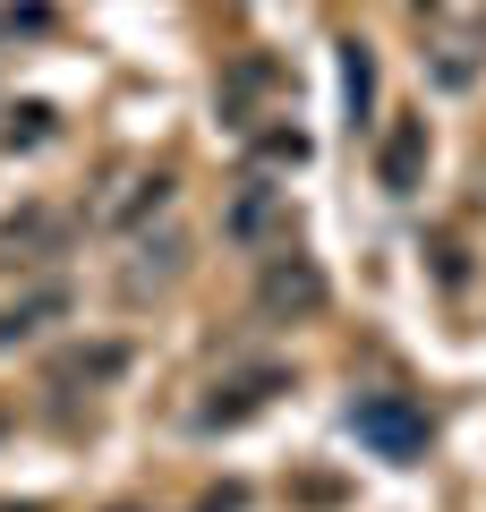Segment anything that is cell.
I'll list each match as a JSON object with an SVG mask.
<instances>
[{"mask_svg": "<svg viewBox=\"0 0 486 512\" xmlns=\"http://www.w3.org/2000/svg\"><path fill=\"white\" fill-rule=\"evenodd\" d=\"M273 393H290V367H239L197 402V427H248L256 410H273Z\"/></svg>", "mask_w": 486, "mask_h": 512, "instance_id": "cell-3", "label": "cell"}, {"mask_svg": "<svg viewBox=\"0 0 486 512\" xmlns=\"http://www.w3.org/2000/svg\"><path fill=\"white\" fill-rule=\"evenodd\" d=\"M52 316H69V291H26L18 308H0V350H18L26 333H43Z\"/></svg>", "mask_w": 486, "mask_h": 512, "instance_id": "cell-9", "label": "cell"}, {"mask_svg": "<svg viewBox=\"0 0 486 512\" xmlns=\"http://www.w3.org/2000/svg\"><path fill=\"white\" fill-rule=\"evenodd\" d=\"M120 512H137V504H120Z\"/></svg>", "mask_w": 486, "mask_h": 512, "instance_id": "cell-15", "label": "cell"}, {"mask_svg": "<svg viewBox=\"0 0 486 512\" xmlns=\"http://www.w3.org/2000/svg\"><path fill=\"white\" fill-rule=\"evenodd\" d=\"M282 86V69H273V60H239L231 77H222V120H239V111L256 103V94H273Z\"/></svg>", "mask_w": 486, "mask_h": 512, "instance_id": "cell-12", "label": "cell"}, {"mask_svg": "<svg viewBox=\"0 0 486 512\" xmlns=\"http://www.w3.org/2000/svg\"><path fill=\"white\" fill-rule=\"evenodd\" d=\"M60 248H69V214H52V205H26V214L0 222V274L9 265H43Z\"/></svg>", "mask_w": 486, "mask_h": 512, "instance_id": "cell-5", "label": "cell"}, {"mask_svg": "<svg viewBox=\"0 0 486 512\" xmlns=\"http://www.w3.org/2000/svg\"><path fill=\"white\" fill-rule=\"evenodd\" d=\"M0 512H43V504H0Z\"/></svg>", "mask_w": 486, "mask_h": 512, "instance_id": "cell-14", "label": "cell"}, {"mask_svg": "<svg viewBox=\"0 0 486 512\" xmlns=\"http://www.w3.org/2000/svg\"><path fill=\"white\" fill-rule=\"evenodd\" d=\"M162 205H171V171H145V180H128V197L111 205L103 222H111V231H137V222H154Z\"/></svg>", "mask_w": 486, "mask_h": 512, "instance_id": "cell-10", "label": "cell"}, {"mask_svg": "<svg viewBox=\"0 0 486 512\" xmlns=\"http://www.w3.org/2000/svg\"><path fill=\"white\" fill-rule=\"evenodd\" d=\"M0 427H9V419H0Z\"/></svg>", "mask_w": 486, "mask_h": 512, "instance_id": "cell-16", "label": "cell"}, {"mask_svg": "<svg viewBox=\"0 0 486 512\" xmlns=\"http://www.w3.org/2000/svg\"><path fill=\"white\" fill-rule=\"evenodd\" d=\"M350 436H359L367 453H384V461H418L427 453V410H418L410 393H359V402H350Z\"/></svg>", "mask_w": 486, "mask_h": 512, "instance_id": "cell-2", "label": "cell"}, {"mask_svg": "<svg viewBox=\"0 0 486 512\" xmlns=\"http://www.w3.org/2000/svg\"><path fill=\"white\" fill-rule=\"evenodd\" d=\"M376 180H384V197H418V180H427V120H393L384 128Z\"/></svg>", "mask_w": 486, "mask_h": 512, "instance_id": "cell-6", "label": "cell"}, {"mask_svg": "<svg viewBox=\"0 0 486 512\" xmlns=\"http://www.w3.org/2000/svg\"><path fill=\"white\" fill-rule=\"evenodd\" d=\"M180 274H188V239H180V231H162V239L145 231V239H137V256H128V274H120V291H128V299H145V291H171Z\"/></svg>", "mask_w": 486, "mask_h": 512, "instance_id": "cell-7", "label": "cell"}, {"mask_svg": "<svg viewBox=\"0 0 486 512\" xmlns=\"http://www.w3.org/2000/svg\"><path fill=\"white\" fill-rule=\"evenodd\" d=\"M222 231L239 239V248H290V197L265 180H248L231 197V214H222Z\"/></svg>", "mask_w": 486, "mask_h": 512, "instance_id": "cell-4", "label": "cell"}, {"mask_svg": "<svg viewBox=\"0 0 486 512\" xmlns=\"http://www.w3.org/2000/svg\"><path fill=\"white\" fill-rule=\"evenodd\" d=\"M120 367H128L120 342H77V350H60V359H52V384H111Z\"/></svg>", "mask_w": 486, "mask_h": 512, "instance_id": "cell-8", "label": "cell"}, {"mask_svg": "<svg viewBox=\"0 0 486 512\" xmlns=\"http://www.w3.org/2000/svg\"><path fill=\"white\" fill-rule=\"evenodd\" d=\"M324 299H333V282H324L316 256L299 248H273L265 274H256V308L273 316V325H307V316H324Z\"/></svg>", "mask_w": 486, "mask_h": 512, "instance_id": "cell-1", "label": "cell"}, {"mask_svg": "<svg viewBox=\"0 0 486 512\" xmlns=\"http://www.w3.org/2000/svg\"><path fill=\"white\" fill-rule=\"evenodd\" d=\"M342 103H350V128H367V111H376V52L367 43H342Z\"/></svg>", "mask_w": 486, "mask_h": 512, "instance_id": "cell-11", "label": "cell"}, {"mask_svg": "<svg viewBox=\"0 0 486 512\" xmlns=\"http://www.w3.org/2000/svg\"><path fill=\"white\" fill-rule=\"evenodd\" d=\"M9 137H18V146H43V137H52V111H43V103H26L18 120H9Z\"/></svg>", "mask_w": 486, "mask_h": 512, "instance_id": "cell-13", "label": "cell"}]
</instances>
